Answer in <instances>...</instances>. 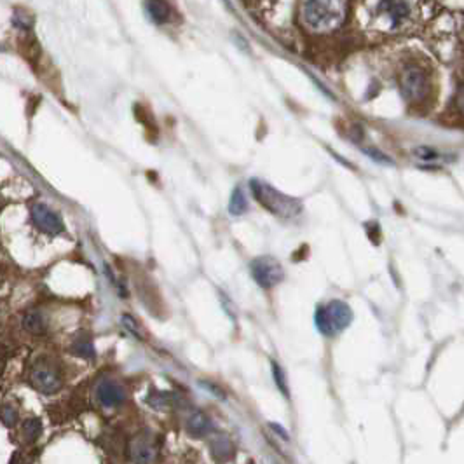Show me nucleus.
Listing matches in <instances>:
<instances>
[{"label": "nucleus", "mask_w": 464, "mask_h": 464, "mask_svg": "<svg viewBox=\"0 0 464 464\" xmlns=\"http://www.w3.org/2000/svg\"><path fill=\"white\" fill-rule=\"evenodd\" d=\"M250 188L256 201H259L267 211L276 215V217L292 218V217H297V215L302 211V205L299 199L283 194V192H279L276 187L269 186V183L264 182V180L251 179Z\"/></svg>", "instance_id": "obj_1"}, {"label": "nucleus", "mask_w": 464, "mask_h": 464, "mask_svg": "<svg viewBox=\"0 0 464 464\" xmlns=\"http://www.w3.org/2000/svg\"><path fill=\"white\" fill-rule=\"evenodd\" d=\"M250 273L255 283L269 290L285 279V269L274 256H259L250 264Z\"/></svg>", "instance_id": "obj_2"}, {"label": "nucleus", "mask_w": 464, "mask_h": 464, "mask_svg": "<svg viewBox=\"0 0 464 464\" xmlns=\"http://www.w3.org/2000/svg\"><path fill=\"white\" fill-rule=\"evenodd\" d=\"M304 20L312 28H327L339 20L332 0H307L304 6Z\"/></svg>", "instance_id": "obj_3"}, {"label": "nucleus", "mask_w": 464, "mask_h": 464, "mask_svg": "<svg viewBox=\"0 0 464 464\" xmlns=\"http://www.w3.org/2000/svg\"><path fill=\"white\" fill-rule=\"evenodd\" d=\"M400 91L407 101L424 100L426 93H428V77H426L424 70L419 67H409L403 70L402 77H400Z\"/></svg>", "instance_id": "obj_4"}, {"label": "nucleus", "mask_w": 464, "mask_h": 464, "mask_svg": "<svg viewBox=\"0 0 464 464\" xmlns=\"http://www.w3.org/2000/svg\"><path fill=\"white\" fill-rule=\"evenodd\" d=\"M130 459L135 463H152L156 461L157 445L154 436L150 433L143 431L140 435L131 438L130 447H128Z\"/></svg>", "instance_id": "obj_5"}, {"label": "nucleus", "mask_w": 464, "mask_h": 464, "mask_svg": "<svg viewBox=\"0 0 464 464\" xmlns=\"http://www.w3.org/2000/svg\"><path fill=\"white\" fill-rule=\"evenodd\" d=\"M30 383L43 395H55L62 390V379L51 367H37L30 373Z\"/></svg>", "instance_id": "obj_6"}, {"label": "nucleus", "mask_w": 464, "mask_h": 464, "mask_svg": "<svg viewBox=\"0 0 464 464\" xmlns=\"http://www.w3.org/2000/svg\"><path fill=\"white\" fill-rule=\"evenodd\" d=\"M323 307H325L328 322H330L334 334H339V332L346 330V328L353 323V318H354L353 309H351L344 300L335 299L328 302V304L323 305Z\"/></svg>", "instance_id": "obj_7"}, {"label": "nucleus", "mask_w": 464, "mask_h": 464, "mask_svg": "<svg viewBox=\"0 0 464 464\" xmlns=\"http://www.w3.org/2000/svg\"><path fill=\"white\" fill-rule=\"evenodd\" d=\"M32 218L40 231L47 234H60L65 231L63 222L60 220L58 215L52 210H49L46 205H35L32 208Z\"/></svg>", "instance_id": "obj_8"}, {"label": "nucleus", "mask_w": 464, "mask_h": 464, "mask_svg": "<svg viewBox=\"0 0 464 464\" xmlns=\"http://www.w3.org/2000/svg\"><path fill=\"white\" fill-rule=\"evenodd\" d=\"M145 402L149 403V407H152L154 410H157V412L182 409V407L187 405L186 398L180 396L179 393H173V391H152V393L147 395Z\"/></svg>", "instance_id": "obj_9"}, {"label": "nucleus", "mask_w": 464, "mask_h": 464, "mask_svg": "<svg viewBox=\"0 0 464 464\" xmlns=\"http://www.w3.org/2000/svg\"><path fill=\"white\" fill-rule=\"evenodd\" d=\"M96 398L100 403L108 409L123 405L126 402V393H124L123 386L114 383V380H101L96 387Z\"/></svg>", "instance_id": "obj_10"}, {"label": "nucleus", "mask_w": 464, "mask_h": 464, "mask_svg": "<svg viewBox=\"0 0 464 464\" xmlns=\"http://www.w3.org/2000/svg\"><path fill=\"white\" fill-rule=\"evenodd\" d=\"M213 429V424H211L210 417L206 416L205 412L198 410V412H192L187 419V431L188 435L194 436V438H205L208 436Z\"/></svg>", "instance_id": "obj_11"}, {"label": "nucleus", "mask_w": 464, "mask_h": 464, "mask_svg": "<svg viewBox=\"0 0 464 464\" xmlns=\"http://www.w3.org/2000/svg\"><path fill=\"white\" fill-rule=\"evenodd\" d=\"M147 11H149L150 20L156 21L157 25H164L171 20L173 11L166 0H149L147 2Z\"/></svg>", "instance_id": "obj_12"}, {"label": "nucleus", "mask_w": 464, "mask_h": 464, "mask_svg": "<svg viewBox=\"0 0 464 464\" xmlns=\"http://www.w3.org/2000/svg\"><path fill=\"white\" fill-rule=\"evenodd\" d=\"M380 11H384L386 16L391 20V25L396 26L409 14V6L403 0H383Z\"/></svg>", "instance_id": "obj_13"}, {"label": "nucleus", "mask_w": 464, "mask_h": 464, "mask_svg": "<svg viewBox=\"0 0 464 464\" xmlns=\"http://www.w3.org/2000/svg\"><path fill=\"white\" fill-rule=\"evenodd\" d=\"M210 448H211V454H213V458L218 459V461H225V459H231L232 454H234L232 441H231V438H229V436H225V435L215 436V438L211 440Z\"/></svg>", "instance_id": "obj_14"}, {"label": "nucleus", "mask_w": 464, "mask_h": 464, "mask_svg": "<svg viewBox=\"0 0 464 464\" xmlns=\"http://www.w3.org/2000/svg\"><path fill=\"white\" fill-rule=\"evenodd\" d=\"M18 47H20V52L25 56V60H28L30 63H35L39 60L40 46L35 40V37L30 35V33L18 39Z\"/></svg>", "instance_id": "obj_15"}, {"label": "nucleus", "mask_w": 464, "mask_h": 464, "mask_svg": "<svg viewBox=\"0 0 464 464\" xmlns=\"http://www.w3.org/2000/svg\"><path fill=\"white\" fill-rule=\"evenodd\" d=\"M23 327H25V330L32 335L46 334V322H44L43 315L37 311H30L28 315H25Z\"/></svg>", "instance_id": "obj_16"}, {"label": "nucleus", "mask_w": 464, "mask_h": 464, "mask_svg": "<svg viewBox=\"0 0 464 464\" xmlns=\"http://www.w3.org/2000/svg\"><path fill=\"white\" fill-rule=\"evenodd\" d=\"M247 210H248L247 196H244L243 188L236 187L231 194V201H229V213H231L232 217H241Z\"/></svg>", "instance_id": "obj_17"}, {"label": "nucleus", "mask_w": 464, "mask_h": 464, "mask_svg": "<svg viewBox=\"0 0 464 464\" xmlns=\"http://www.w3.org/2000/svg\"><path fill=\"white\" fill-rule=\"evenodd\" d=\"M315 323H316V328H318V330L322 332L323 335H328V337L335 335L334 330H332L330 322H328V316H327L325 307H323V305H319V307L316 309V312H315Z\"/></svg>", "instance_id": "obj_18"}, {"label": "nucleus", "mask_w": 464, "mask_h": 464, "mask_svg": "<svg viewBox=\"0 0 464 464\" xmlns=\"http://www.w3.org/2000/svg\"><path fill=\"white\" fill-rule=\"evenodd\" d=\"M40 433H43V422L39 421V419H28V421H25L23 424V435L25 438L28 441H33L37 440L40 436Z\"/></svg>", "instance_id": "obj_19"}, {"label": "nucleus", "mask_w": 464, "mask_h": 464, "mask_svg": "<svg viewBox=\"0 0 464 464\" xmlns=\"http://www.w3.org/2000/svg\"><path fill=\"white\" fill-rule=\"evenodd\" d=\"M13 23L16 28L23 30V32H30V28H32V25H33V18H32V14L26 13V11L18 9V11H14Z\"/></svg>", "instance_id": "obj_20"}, {"label": "nucleus", "mask_w": 464, "mask_h": 464, "mask_svg": "<svg viewBox=\"0 0 464 464\" xmlns=\"http://www.w3.org/2000/svg\"><path fill=\"white\" fill-rule=\"evenodd\" d=\"M271 368H273V377H274V383H276L278 390L281 391L283 396L288 398L290 391H288V386H286V377H285V373H283V368L279 367L276 361H271Z\"/></svg>", "instance_id": "obj_21"}, {"label": "nucleus", "mask_w": 464, "mask_h": 464, "mask_svg": "<svg viewBox=\"0 0 464 464\" xmlns=\"http://www.w3.org/2000/svg\"><path fill=\"white\" fill-rule=\"evenodd\" d=\"M363 154H365V156L370 157L372 161H375L377 164L395 166V161L391 159L390 156H386V154H384V152H380L379 149H375V147H363Z\"/></svg>", "instance_id": "obj_22"}, {"label": "nucleus", "mask_w": 464, "mask_h": 464, "mask_svg": "<svg viewBox=\"0 0 464 464\" xmlns=\"http://www.w3.org/2000/svg\"><path fill=\"white\" fill-rule=\"evenodd\" d=\"M120 322H123L124 328H126V330L130 332V334L133 335L135 339H138V341H143L142 328H140L138 322L133 318V316H131V315H123V318H120Z\"/></svg>", "instance_id": "obj_23"}, {"label": "nucleus", "mask_w": 464, "mask_h": 464, "mask_svg": "<svg viewBox=\"0 0 464 464\" xmlns=\"http://www.w3.org/2000/svg\"><path fill=\"white\" fill-rule=\"evenodd\" d=\"M0 421H2L7 428H13L18 421V410L11 405H0Z\"/></svg>", "instance_id": "obj_24"}, {"label": "nucleus", "mask_w": 464, "mask_h": 464, "mask_svg": "<svg viewBox=\"0 0 464 464\" xmlns=\"http://www.w3.org/2000/svg\"><path fill=\"white\" fill-rule=\"evenodd\" d=\"M72 353L77 354V356H81V358H94L93 342L77 341L74 346H72Z\"/></svg>", "instance_id": "obj_25"}, {"label": "nucleus", "mask_w": 464, "mask_h": 464, "mask_svg": "<svg viewBox=\"0 0 464 464\" xmlns=\"http://www.w3.org/2000/svg\"><path fill=\"white\" fill-rule=\"evenodd\" d=\"M412 154L422 161H431V159H436V157H438V152H436L435 149H431V147H426V145L416 147V149L412 150Z\"/></svg>", "instance_id": "obj_26"}, {"label": "nucleus", "mask_w": 464, "mask_h": 464, "mask_svg": "<svg viewBox=\"0 0 464 464\" xmlns=\"http://www.w3.org/2000/svg\"><path fill=\"white\" fill-rule=\"evenodd\" d=\"M199 386L201 387H205L206 391H210L211 395L215 396V398H220V400H225V391L222 390L220 386H217V384H213V383H208V380H201V383H199Z\"/></svg>", "instance_id": "obj_27"}, {"label": "nucleus", "mask_w": 464, "mask_h": 464, "mask_svg": "<svg viewBox=\"0 0 464 464\" xmlns=\"http://www.w3.org/2000/svg\"><path fill=\"white\" fill-rule=\"evenodd\" d=\"M269 426H271V429H273V431H276L283 440L290 441V435H288V433H286V429L281 428V424H276V422H271Z\"/></svg>", "instance_id": "obj_28"}]
</instances>
